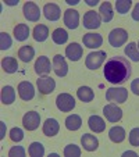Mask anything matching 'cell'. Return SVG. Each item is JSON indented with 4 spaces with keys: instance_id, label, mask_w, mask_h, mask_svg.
Masks as SVG:
<instances>
[{
    "instance_id": "1",
    "label": "cell",
    "mask_w": 139,
    "mask_h": 157,
    "mask_svg": "<svg viewBox=\"0 0 139 157\" xmlns=\"http://www.w3.org/2000/svg\"><path fill=\"white\" fill-rule=\"evenodd\" d=\"M132 67H131V63L128 61V59L122 56H115L111 57L106 61L104 65L103 74L104 78L109 81L110 83H122L131 77V72H132Z\"/></svg>"
},
{
    "instance_id": "2",
    "label": "cell",
    "mask_w": 139,
    "mask_h": 157,
    "mask_svg": "<svg viewBox=\"0 0 139 157\" xmlns=\"http://www.w3.org/2000/svg\"><path fill=\"white\" fill-rule=\"evenodd\" d=\"M128 99V90L125 88H109L106 90V100L110 103H125Z\"/></svg>"
},
{
    "instance_id": "3",
    "label": "cell",
    "mask_w": 139,
    "mask_h": 157,
    "mask_svg": "<svg viewBox=\"0 0 139 157\" xmlns=\"http://www.w3.org/2000/svg\"><path fill=\"white\" fill-rule=\"evenodd\" d=\"M106 52L103 50H96V52H92L86 56L85 60V65L88 67L89 70H98L102 64L104 63L106 60Z\"/></svg>"
},
{
    "instance_id": "4",
    "label": "cell",
    "mask_w": 139,
    "mask_h": 157,
    "mask_svg": "<svg viewBox=\"0 0 139 157\" xmlns=\"http://www.w3.org/2000/svg\"><path fill=\"white\" fill-rule=\"evenodd\" d=\"M56 106L61 113H68L75 107V99L70 93H60L56 99Z\"/></svg>"
},
{
    "instance_id": "5",
    "label": "cell",
    "mask_w": 139,
    "mask_h": 157,
    "mask_svg": "<svg viewBox=\"0 0 139 157\" xmlns=\"http://www.w3.org/2000/svg\"><path fill=\"white\" fill-rule=\"evenodd\" d=\"M128 39V32L122 28H115L109 33V43L113 48H120L127 42Z\"/></svg>"
},
{
    "instance_id": "6",
    "label": "cell",
    "mask_w": 139,
    "mask_h": 157,
    "mask_svg": "<svg viewBox=\"0 0 139 157\" xmlns=\"http://www.w3.org/2000/svg\"><path fill=\"white\" fill-rule=\"evenodd\" d=\"M103 114L107 121H110V122H118L122 118V110L115 103L106 104L103 109Z\"/></svg>"
},
{
    "instance_id": "7",
    "label": "cell",
    "mask_w": 139,
    "mask_h": 157,
    "mask_svg": "<svg viewBox=\"0 0 139 157\" xmlns=\"http://www.w3.org/2000/svg\"><path fill=\"white\" fill-rule=\"evenodd\" d=\"M39 124H41V116L36 111H28L22 117V125L25 129L28 131H35L38 129Z\"/></svg>"
},
{
    "instance_id": "8",
    "label": "cell",
    "mask_w": 139,
    "mask_h": 157,
    "mask_svg": "<svg viewBox=\"0 0 139 157\" xmlns=\"http://www.w3.org/2000/svg\"><path fill=\"white\" fill-rule=\"evenodd\" d=\"M102 17L99 13H96L95 10H89L85 15H83V27L88 29H96L100 27Z\"/></svg>"
},
{
    "instance_id": "9",
    "label": "cell",
    "mask_w": 139,
    "mask_h": 157,
    "mask_svg": "<svg viewBox=\"0 0 139 157\" xmlns=\"http://www.w3.org/2000/svg\"><path fill=\"white\" fill-rule=\"evenodd\" d=\"M36 85H38L39 93H42V95H50L56 88V82L52 77H41L36 82Z\"/></svg>"
},
{
    "instance_id": "10",
    "label": "cell",
    "mask_w": 139,
    "mask_h": 157,
    "mask_svg": "<svg viewBox=\"0 0 139 157\" xmlns=\"http://www.w3.org/2000/svg\"><path fill=\"white\" fill-rule=\"evenodd\" d=\"M22 11H24V17L28 21H38L41 18V9L33 2H27L22 7Z\"/></svg>"
},
{
    "instance_id": "11",
    "label": "cell",
    "mask_w": 139,
    "mask_h": 157,
    "mask_svg": "<svg viewBox=\"0 0 139 157\" xmlns=\"http://www.w3.org/2000/svg\"><path fill=\"white\" fill-rule=\"evenodd\" d=\"M64 24L68 29H77L79 25V14L77 10L68 9L64 11Z\"/></svg>"
},
{
    "instance_id": "12",
    "label": "cell",
    "mask_w": 139,
    "mask_h": 157,
    "mask_svg": "<svg viewBox=\"0 0 139 157\" xmlns=\"http://www.w3.org/2000/svg\"><path fill=\"white\" fill-rule=\"evenodd\" d=\"M18 95L25 101L32 100L33 96H35V88H33V85L31 82L22 81V82H20V85H18Z\"/></svg>"
},
{
    "instance_id": "13",
    "label": "cell",
    "mask_w": 139,
    "mask_h": 157,
    "mask_svg": "<svg viewBox=\"0 0 139 157\" xmlns=\"http://www.w3.org/2000/svg\"><path fill=\"white\" fill-rule=\"evenodd\" d=\"M83 40V44L86 48L89 49H98L102 46L103 43V36L100 33H95V32H89V33H85L82 38Z\"/></svg>"
},
{
    "instance_id": "14",
    "label": "cell",
    "mask_w": 139,
    "mask_h": 157,
    "mask_svg": "<svg viewBox=\"0 0 139 157\" xmlns=\"http://www.w3.org/2000/svg\"><path fill=\"white\" fill-rule=\"evenodd\" d=\"M53 70L57 77H65V75H67L68 65H67V63H65L64 56L56 54V56L53 57Z\"/></svg>"
},
{
    "instance_id": "15",
    "label": "cell",
    "mask_w": 139,
    "mask_h": 157,
    "mask_svg": "<svg viewBox=\"0 0 139 157\" xmlns=\"http://www.w3.org/2000/svg\"><path fill=\"white\" fill-rule=\"evenodd\" d=\"M82 53H83L82 46L79 43H77V42H72L65 48V56L71 61H78L82 57Z\"/></svg>"
},
{
    "instance_id": "16",
    "label": "cell",
    "mask_w": 139,
    "mask_h": 157,
    "mask_svg": "<svg viewBox=\"0 0 139 157\" xmlns=\"http://www.w3.org/2000/svg\"><path fill=\"white\" fill-rule=\"evenodd\" d=\"M43 14L49 21H57L61 17V10L56 3H46L43 6Z\"/></svg>"
},
{
    "instance_id": "17",
    "label": "cell",
    "mask_w": 139,
    "mask_h": 157,
    "mask_svg": "<svg viewBox=\"0 0 139 157\" xmlns=\"http://www.w3.org/2000/svg\"><path fill=\"white\" fill-rule=\"evenodd\" d=\"M52 70L50 65V60L46 56H41L38 57V60L35 61V72L38 75H48Z\"/></svg>"
},
{
    "instance_id": "18",
    "label": "cell",
    "mask_w": 139,
    "mask_h": 157,
    "mask_svg": "<svg viewBox=\"0 0 139 157\" xmlns=\"http://www.w3.org/2000/svg\"><path fill=\"white\" fill-rule=\"evenodd\" d=\"M81 143H82L83 149L88 151H95L99 147V140L95 135H91V133H83L82 138H81Z\"/></svg>"
},
{
    "instance_id": "19",
    "label": "cell",
    "mask_w": 139,
    "mask_h": 157,
    "mask_svg": "<svg viewBox=\"0 0 139 157\" xmlns=\"http://www.w3.org/2000/svg\"><path fill=\"white\" fill-rule=\"evenodd\" d=\"M59 129H60V125L57 122V120L54 118H48L44 121L43 124V133L46 136H54L59 133Z\"/></svg>"
},
{
    "instance_id": "20",
    "label": "cell",
    "mask_w": 139,
    "mask_h": 157,
    "mask_svg": "<svg viewBox=\"0 0 139 157\" xmlns=\"http://www.w3.org/2000/svg\"><path fill=\"white\" fill-rule=\"evenodd\" d=\"M88 125L91 128V131L93 132H103L106 129V122L102 117L99 116H91L88 120Z\"/></svg>"
},
{
    "instance_id": "21",
    "label": "cell",
    "mask_w": 139,
    "mask_h": 157,
    "mask_svg": "<svg viewBox=\"0 0 139 157\" xmlns=\"http://www.w3.org/2000/svg\"><path fill=\"white\" fill-rule=\"evenodd\" d=\"M2 68H3V71L7 72V74H14V72H17V70H18L17 60L11 56L4 57V59L2 60Z\"/></svg>"
},
{
    "instance_id": "22",
    "label": "cell",
    "mask_w": 139,
    "mask_h": 157,
    "mask_svg": "<svg viewBox=\"0 0 139 157\" xmlns=\"http://www.w3.org/2000/svg\"><path fill=\"white\" fill-rule=\"evenodd\" d=\"M125 129L122 127H113L109 131V138L114 143H121L125 139Z\"/></svg>"
},
{
    "instance_id": "23",
    "label": "cell",
    "mask_w": 139,
    "mask_h": 157,
    "mask_svg": "<svg viewBox=\"0 0 139 157\" xmlns=\"http://www.w3.org/2000/svg\"><path fill=\"white\" fill-rule=\"evenodd\" d=\"M49 38V28L43 24H38L33 28V39L36 42H44Z\"/></svg>"
},
{
    "instance_id": "24",
    "label": "cell",
    "mask_w": 139,
    "mask_h": 157,
    "mask_svg": "<svg viewBox=\"0 0 139 157\" xmlns=\"http://www.w3.org/2000/svg\"><path fill=\"white\" fill-rule=\"evenodd\" d=\"M14 36L18 42H24L29 36V27L27 24H17L14 27Z\"/></svg>"
},
{
    "instance_id": "25",
    "label": "cell",
    "mask_w": 139,
    "mask_h": 157,
    "mask_svg": "<svg viewBox=\"0 0 139 157\" xmlns=\"http://www.w3.org/2000/svg\"><path fill=\"white\" fill-rule=\"evenodd\" d=\"M99 13H100V17L104 22H110L114 17V13H113V7L109 2H103L100 4V9H99Z\"/></svg>"
},
{
    "instance_id": "26",
    "label": "cell",
    "mask_w": 139,
    "mask_h": 157,
    "mask_svg": "<svg viewBox=\"0 0 139 157\" xmlns=\"http://www.w3.org/2000/svg\"><path fill=\"white\" fill-rule=\"evenodd\" d=\"M77 96L81 101H83V103H89V101L93 100L95 93H93V90H92L89 86H81V88L77 90Z\"/></svg>"
},
{
    "instance_id": "27",
    "label": "cell",
    "mask_w": 139,
    "mask_h": 157,
    "mask_svg": "<svg viewBox=\"0 0 139 157\" xmlns=\"http://www.w3.org/2000/svg\"><path fill=\"white\" fill-rule=\"evenodd\" d=\"M15 100V90L13 86L7 85L2 88V103L3 104H11Z\"/></svg>"
},
{
    "instance_id": "28",
    "label": "cell",
    "mask_w": 139,
    "mask_h": 157,
    "mask_svg": "<svg viewBox=\"0 0 139 157\" xmlns=\"http://www.w3.org/2000/svg\"><path fill=\"white\" fill-rule=\"evenodd\" d=\"M18 57H20L21 61L29 63L31 60L35 57V50H33V48L29 46V44L22 46V48H20V50H18Z\"/></svg>"
},
{
    "instance_id": "29",
    "label": "cell",
    "mask_w": 139,
    "mask_h": 157,
    "mask_svg": "<svg viewBox=\"0 0 139 157\" xmlns=\"http://www.w3.org/2000/svg\"><path fill=\"white\" fill-rule=\"evenodd\" d=\"M65 127L70 131H78L82 127V120L78 114H71L65 118Z\"/></svg>"
},
{
    "instance_id": "30",
    "label": "cell",
    "mask_w": 139,
    "mask_h": 157,
    "mask_svg": "<svg viewBox=\"0 0 139 157\" xmlns=\"http://www.w3.org/2000/svg\"><path fill=\"white\" fill-rule=\"evenodd\" d=\"M52 39H53V42L56 44H64L68 40V33L63 28H56L53 31V33H52Z\"/></svg>"
},
{
    "instance_id": "31",
    "label": "cell",
    "mask_w": 139,
    "mask_h": 157,
    "mask_svg": "<svg viewBox=\"0 0 139 157\" xmlns=\"http://www.w3.org/2000/svg\"><path fill=\"white\" fill-rule=\"evenodd\" d=\"M125 54H127V57H129L132 61L139 63V49L135 42H129V43L125 46Z\"/></svg>"
},
{
    "instance_id": "32",
    "label": "cell",
    "mask_w": 139,
    "mask_h": 157,
    "mask_svg": "<svg viewBox=\"0 0 139 157\" xmlns=\"http://www.w3.org/2000/svg\"><path fill=\"white\" fill-rule=\"evenodd\" d=\"M28 154L31 157H42L44 154V147L41 142H32L28 147Z\"/></svg>"
},
{
    "instance_id": "33",
    "label": "cell",
    "mask_w": 139,
    "mask_h": 157,
    "mask_svg": "<svg viewBox=\"0 0 139 157\" xmlns=\"http://www.w3.org/2000/svg\"><path fill=\"white\" fill-rule=\"evenodd\" d=\"M131 6H132V2L131 0H117L115 2V10L120 14H127L129 11Z\"/></svg>"
},
{
    "instance_id": "34",
    "label": "cell",
    "mask_w": 139,
    "mask_h": 157,
    "mask_svg": "<svg viewBox=\"0 0 139 157\" xmlns=\"http://www.w3.org/2000/svg\"><path fill=\"white\" fill-rule=\"evenodd\" d=\"M64 156L65 157H79L81 156L79 146L74 145V143H71V145H67L64 147Z\"/></svg>"
},
{
    "instance_id": "35",
    "label": "cell",
    "mask_w": 139,
    "mask_h": 157,
    "mask_svg": "<svg viewBox=\"0 0 139 157\" xmlns=\"http://www.w3.org/2000/svg\"><path fill=\"white\" fill-rule=\"evenodd\" d=\"M13 40L10 38V35L7 32H2L0 33V49L2 50H7V49L11 48Z\"/></svg>"
},
{
    "instance_id": "36",
    "label": "cell",
    "mask_w": 139,
    "mask_h": 157,
    "mask_svg": "<svg viewBox=\"0 0 139 157\" xmlns=\"http://www.w3.org/2000/svg\"><path fill=\"white\" fill-rule=\"evenodd\" d=\"M10 139L13 140V142H20V140L24 139V132H22V129L21 128H13L11 131H10Z\"/></svg>"
},
{
    "instance_id": "37",
    "label": "cell",
    "mask_w": 139,
    "mask_h": 157,
    "mask_svg": "<svg viewBox=\"0 0 139 157\" xmlns=\"http://www.w3.org/2000/svg\"><path fill=\"white\" fill-rule=\"evenodd\" d=\"M129 143L135 147L139 146V128H133L129 132Z\"/></svg>"
},
{
    "instance_id": "38",
    "label": "cell",
    "mask_w": 139,
    "mask_h": 157,
    "mask_svg": "<svg viewBox=\"0 0 139 157\" xmlns=\"http://www.w3.org/2000/svg\"><path fill=\"white\" fill-rule=\"evenodd\" d=\"M10 157H24L25 156V149L22 146H14V147L10 149L9 151Z\"/></svg>"
},
{
    "instance_id": "39",
    "label": "cell",
    "mask_w": 139,
    "mask_h": 157,
    "mask_svg": "<svg viewBox=\"0 0 139 157\" xmlns=\"http://www.w3.org/2000/svg\"><path fill=\"white\" fill-rule=\"evenodd\" d=\"M131 90L133 92V95L139 96V78L132 81V83H131Z\"/></svg>"
},
{
    "instance_id": "40",
    "label": "cell",
    "mask_w": 139,
    "mask_h": 157,
    "mask_svg": "<svg viewBox=\"0 0 139 157\" xmlns=\"http://www.w3.org/2000/svg\"><path fill=\"white\" fill-rule=\"evenodd\" d=\"M131 15H132V20L139 21V3L135 4V7H133V10H132V13H131Z\"/></svg>"
},
{
    "instance_id": "41",
    "label": "cell",
    "mask_w": 139,
    "mask_h": 157,
    "mask_svg": "<svg viewBox=\"0 0 139 157\" xmlns=\"http://www.w3.org/2000/svg\"><path fill=\"white\" fill-rule=\"evenodd\" d=\"M122 156H124V157H127V156H138V153L128 150V151H124V153H122Z\"/></svg>"
},
{
    "instance_id": "42",
    "label": "cell",
    "mask_w": 139,
    "mask_h": 157,
    "mask_svg": "<svg viewBox=\"0 0 139 157\" xmlns=\"http://www.w3.org/2000/svg\"><path fill=\"white\" fill-rule=\"evenodd\" d=\"M98 3H99L98 0H86V4H88V6H96Z\"/></svg>"
},
{
    "instance_id": "43",
    "label": "cell",
    "mask_w": 139,
    "mask_h": 157,
    "mask_svg": "<svg viewBox=\"0 0 139 157\" xmlns=\"http://www.w3.org/2000/svg\"><path fill=\"white\" fill-rule=\"evenodd\" d=\"M6 4H9V6H15V4H18V0H7Z\"/></svg>"
},
{
    "instance_id": "44",
    "label": "cell",
    "mask_w": 139,
    "mask_h": 157,
    "mask_svg": "<svg viewBox=\"0 0 139 157\" xmlns=\"http://www.w3.org/2000/svg\"><path fill=\"white\" fill-rule=\"evenodd\" d=\"M68 4H71V6H75V4L79 3V0H65Z\"/></svg>"
},
{
    "instance_id": "45",
    "label": "cell",
    "mask_w": 139,
    "mask_h": 157,
    "mask_svg": "<svg viewBox=\"0 0 139 157\" xmlns=\"http://www.w3.org/2000/svg\"><path fill=\"white\" fill-rule=\"evenodd\" d=\"M2 124V135H0V138L3 139V136H4V122H0Z\"/></svg>"
},
{
    "instance_id": "46",
    "label": "cell",
    "mask_w": 139,
    "mask_h": 157,
    "mask_svg": "<svg viewBox=\"0 0 139 157\" xmlns=\"http://www.w3.org/2000/svg\"><path fill=\"white\" fill-rule=\"evenodd\" d=\"M138 49H139V42H138Z\"/></svg>"
}]
</instances>
